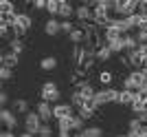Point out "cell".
<instances>
[{
  "label": "cell",
  "mask_w": 147,
  "mask_h": 137,
  "mask_svg": "<svg viewBox=\"0 0 147 137\" xmlns=\"http://www.w3.org/2000/svg\"><path fill=\"white\" fill-rule=\"evenodd\" d=\"M0 102H2V106L7 108V104H9V93H7V91H2V93H0Z\"/></svg>",
  "instance_id": "836d02e7"
},
{
  "label": "cell",
  "mask_w": 147,
  "mask_h": 137,
  "mask_svg": "<svg viewBox=\"0 0 147 137\" xmlns=\"http://www.w3.org/2000/svg\"><path fill=\"white\" fill-rule=\"evenodd\" d=\"M0 119H2V124H5L7 131H13V128H18V113L13 111V108H2L0 113Z\"/></svg>",
  "instance_id": "ba28073f"
},
{
  "label": "cell",
  "mask_w": 147,
  "mask_h": 137,
  "mask_svg": "<svg viewBox=\"0 0 147 137\" xmlns=\"http://www.w3.org/2000/svg\"><path fill=\"white\" fill-rule=\"evenodd\" d=\"M117 137H129V135H127V133H125V135H117Z\"/></svg>",
  "instance_id": "f35d334b"
},
{
  "label": "cell",
  "mask_w": 147,
  "mask_h": 137,
  "mask_svg": "<svg viewBox=\"0 0 147 137\" xmlns=\"http://www.w3.org/2000/svg\"><path fill=\"white\" fill-rule=\"evenodd\" d=\"M68 40L75 44V47H79V44H86V33H84V29L81 27H77L70 36H68Z\"/></svg>",
  "instance_id": "ac0fdd59"
},
{
  "label": "cell",
  "mask_w": 147,
  "mask_h": 137,
  "mask_svg": "<svg viewBox=\"0 0 147 137\" xmlns=\"http://www.w3.org/2000/svg\"><path fill=\"white\" fill-rule=\"evenodd\" d=\"M40 97H42V102H49V104L55 106L61 100V91L55 82H44L42 88H40Z\"/></svg>",
  "instance_id": "5b68a950"
},
{
  "label": "cell",
  "mask_w": 147,
  "mask_h": 137,
  "mask_svg": "<svg viewBox=\"0 0 147 137\" xmlns=\"http://www.w3.org/2000/svg\"><path fill=\"white\" fill-rule=\"evenodd\" d=\"M75 29H77V27H75L70 20H61V33H68V36H70Z\"/></svg>",
  "instance_id": "83f0119b"
},
{
  "label": "cell",
  "mask_w": 147,
  "mask_h": 137,
  "mask_svg": "<svg viewBox=\"0 0 147 137\" xmlns=\"http://www.w3.org/2000/svg\"><path fill=\"white\" fill-rule=\"evenodd\" d=\"M73 137H84V133H75V135Z\"/></svg>",
  "instance_id": "74e56055"
},
{
  "label": "cell",
  "mask_w": 147,
  "mask_h": 137,
  "mask_svg": "<svg viewBox=\"0 0 147 137\" xmlns=\"http://www.w3.org/2000/svg\"><path fill=\"white\" fill-rule=\"evenodd\" d=\"M81 133H84V137H103V128L101 126H86Z\"/></svg>",
  "instance_id": "603a6c76"
},
{
  "label": "cell",
  "mask_w": 147,
  "mask_h": 137,
  "mask_svg": "<svg viewBox=\"0 0 147 137\" xmlns=\"http://www.w3.org/2000/svg\"><path fill=\"white\" fill-rule=\"evenodd\" d=\"M0 11L2 13H18L16 11V5H13L11 0H2V2H0Z\"/></svg>",
  "instance_id": "4316f807"
},
{
  "label": "cell",
  "mask_w": 147,
  "mask_h": 137,
  "mask_svg": "<svg viewBox=\"0 0 147 137\" xmlns=\"http://www.w3.org/2000/svg\"><path fill=\"white\" fill-rule=\"evenodd\" d=\"M44 33H46V36H51V38L59 36V33H61V20L49 18L46 22H44Z\"/></svg>",
  "instance_id": "4fadbf2b"
},
{
  "label": "cell",
  "mask_w": 147,
  "mask_h": 137,
  "mask_svg": "<svg viewBox=\"0 0 147 137\" xmlns=\"http://www.w3.org/2000/svg\"><path fill=\"white\" fill-rule=\"evenodd\" d=\"M0 137H18V135H16V133H13V131H5V133H2V135H0Z\"/></svg>",
  "instance_id": "d590c367"
},
{
  "label": "cell",
  "mask_w": 147,
  "mask_h": 137,
  "mask_svg": "<svg viewBox=\"0 0 147 137\" xmlns=\"http://www.w3.org/2000/svg\"><path fill=\"white\" fill-rule=\"evenodd\" d=\"M136 97H138L136 93H132V91H125V88H123V91H121V97H119V104H121V106H129V108H132V106H134V102H136Z\"/></svg>",
  "instance_id": "e0dca14e"
},
{
  "label": "cell",
  "mask_w": 147,
  "mask_h": 137,
  "mask_svg": "<svg viewBox=\"0 0 147 137\" xmlns=\"http://www.w3.org/2000/svg\"><path fill=\"white\" fill-rule=\"evenodd\" d=\"M46 11H49L51 18H57V13H59V0H49L46 2Z\"/></svg>",
  "instance_id": "d4e9b609"
},
{
  "label": "cell",
  "mask_w": 147,
  "mask_h": 137,
  "mask_svg": "<svg viewBox=\"0 0 147 137\" xmlns=\"http://www.w3.org/2000/svg\"><path fill=\"white\" fill-rule=\"evenodd\" d=\"M42 117L37 115V111H31V113H26L24 115V131L26 133H31V135H37L40 133V128H42Z\"/></svg>",
  "instance_id": "8992f818"
},
{
  "label": "cell",
  "mask_w": 147,
  "mask_h": 137,
  "mask_svg": "<svg viewBox=\"0 0 147 137\" xmlns=\"http://www.w3.org/2000/svg\"><path fill=\"white\" fill-rule=\"evenodd\" d=\"M127 126H129V131H138V128H141L143 124H141V119H138V117H132Z\"/></svg>",
  "instance_id": "4dcf8cb0"
},
{
  "label": "cell",
  "mask_w": 147,
  "mask_h": 137,
  "mask_svg": "<svg viewBox=\"0 0 147 137\" xmlns=\"http://www.w3.org/2000/svg\"><path fill=\"white\" fill-rule=\"evenodd\" d=\"M119 97H121V91L117 88H99L94 95V106L101 108L105 104H119Z\"/></svg>",
  "instance_id": "277c9868"
},
{
  "label": "cell",
  "mask_w": 147,
  "mask_h": 137,
  "mask_svg": "<svg viewBox=\"0 0 147 137\" xmlns=\"http://www.w3.org/2000/svg\"><path fill=\"white\" fill-rule=\"evenodd\" d=\"M147 80V68H141V71H129L123 80V88L125 91H132V93H138L143 86H145Z\"/></svg>",
  "instance_id": "6da1fadb"
},
{
  "label": "cell",
  "mask_w": 147,
  "mask_h": 137,
  "mask_svg": "<svg viewBox=\"0 0 147 137\" xmlns=\"http://www.w3.org/2000/svg\"><path fill=\"white\" fill-rule=\"evenodd\" d=\"M31 27H33V18L26 11H18L16 13V22H13V38L22 40V36H26Z\"/></svg>",
  "instance_id": "7a4b0ae2"
},
{
  "label": "cell",
  "mask_w": 147,
  "mask_h": 137,
  "mask_svg": "<svg viewBox=\"0 0 147 137\" xmlns=\"http://www.w3.org/2000/svg\"><path fill=\"white\" fill-rule=\"evenodd\" d=\"M53 115H55L57 122H61V119H68L75 115V106L70 104V102H59V104L53 106Z\"/></svg>",
  "instance_id": "52a82bcc"
},
{
  "label": "cell",
  "mask_w": 147,
  "mask_h": 137,
  "mask_svg": "<svg viewBox=\"0 0 147 137\" xmlns=\"http://www.w3.org/2000/svg\"><path fill=\"white\" fill-rule=\"evenodd\" d=\"M138 0H117L114 5V16L117 18H132L138 13Z\"/></svg>",
  "instance_id": "3957f363"
},
{
  "label": "cell",
  "mask_w": 147,
  "mask_h": 137,
  "mask_svg": "<svg viewBox=\"0 0 147 137\" xmlns=\"http://www.w3.org/2000/svg\"><path fill=\"white\" fill-rule=\"evenodd\" d=\"M97 111H99V108L94 106V100H88L86 104H84L79 111H77V115H79V117L86 122V119H92V117H94V113H97Z\"/></svg>",
  "instance_id": "5bb4252c"
},
{
  "label": "cell",
  "mask_w": 147,
  "mask_h": 137,
  "mask_svg": "<svg viewBox=\"0 0 147 137\" xmlns=\"http://www.w3.org/2000/svg\"><path fill=\"white\" fill-rule=\"evenodd\" d=\"M110 58H112V51H110L108 44H103V47H99V49H97V62H108Z\"/></svg>",
  "instance_id": "ffe728a7"
},
{
  "label": "cell",
  "mask_w": 147,
  "mask_h": 137,
  "mask_svg": "<svg viewBox=\"0 0 147 137\" xmlns=\"http://www.w3.org/2000/svg\"><path fill=\"white\" fill-rule=\"evenodd\" d=\"M37 137H53V128H51V124H42Z\"/></svg>",
  "instance_id": "f1b7e54d"
},
{
  "label": "cell",
  "mask_w": 147,
  "mask_h": 137,
  "mask_svg": "<svg viewBox=\"0 0 147 137\" xmlns=\"http://www.w3.org/2000/svg\"><path fill=\"white\" fill-rule=\"evenodd\" d=\"M9 51H11V53H16V55H20V53L24 51V42H22V40H18V38L9 40Z\"/></svg>",
  "instance_id": "cb8c5ba5"
},
{
  "label": "cell",
  "mask_w": 147,
  "mask_h": 137,
  "mask_svg": "<svg viewBox=\"0 0 147 137\" xmlns=\"http://www.w3.org/2000/svg\"><path fill=\"white\" fill-rule=\"evenodd\" d=\"M46 2L49 0H33V7L35 9H46Z\"/></svg>",
  "instance_id": "d6a6232c"
},
{
  "label": "cell",
  "mask_w": 147,
  "mask_h": 137,
  "mask_svg": "<svg viewBox=\"0 0 147 137\" xmlns=\"http://www.w3.org/2000/svg\"><path fill=\"white\" fill-rule=\"evenodd\" d=\"M11 75H13L11 68H5V66L0 68V77H2V82H9V80H11Z\"/></svg>",
  "instance_id": "f546056e"
},
{
  "label": "cell",
  "mask_w": 147,
  "mask_h": 137,
  "mask_svg": "<svg viewBox=\"0 0 147 137\" xmlns=\"http://www.w3.org/2000/svg\"><path fill=\"white\" fill-rule=\"evenodd\" d=\"M75 9L77 7H73L68 0H59V13H57V18H61V20H70L75 16Z\"/></svg>",
  "instance_id": "9a60e30c"
},
{
  "label": "cell",
  "mask_w": 147,
  "mask_h": 137,
  "mask_svg": "<svg viewBox=\"0 0 147 137\" xmlns=\"http://www.w3.org/2000/svg\"><path fill=\"white\" fill-rule=\"evenodd\" d=\"M75 91L77 93H81L86 100H94V95H97V91H94V86H92L88 80H81V82H77L75 84Z\"/></svg>",
  "instance_id": "30bf717a"
},
{
  "label": "cell",
  "mask_w": 147,
  "mask_h": 137,
  "mask_svg": "<svg viewBox=\"0 0 147 137\" xmlns=\"http://www.w3.org/2000/svg\"><path fill=\"white\" fill-rule=\"evenodd\" d=\"M40 68L42 71H55L57 68V58L55 55H46L40 60Z\"/></svg>",
  "instance_id": "d6986e66"
},
{
  "label": "cell",
  "mask_w": 147,
  "mask_h": 137,
  "mask_svg": "<svg viewBox=\"0 0 147 137\" xmlns=\"http://www.w3.org/2000/svg\"><path fill=\"white\" fill-rule=\"evenodd\" d=\"M75 18L79 20L81 25H84V22H92V20H94V11H92L86 2H81V5L75 9Z\"/></svg>",
  "instance_id": "9c48e42d"
},
{
  "label": "cell",
  "mask_w": 147,
  "mask_h": 137,
  "mask_svg": "<svg viewBox=\"0 0 147 137\" xmlns=\"http://www.w3.org/2000/svg\"><path fill=\"white\" fill-rule=\"evenodd\" d=\"M0 62H2V66L5 68H16L18 66V62H20V55H16V53H11L9 49H5L2 51V55H0Z\"/></svg>",
  "instance_id": "7c38bea8"
},
{
  "label": "cell",
  "mask_w": 147,
  "mask_h": 137,
  "mask_svg": "<svg viewBox=\"0 0 147 137\" xmlns=\"http://www.w3.org/2000/svg\"><path fill=\"white\" fill-rule=\"evenodd\" d=\"M35 111H37V115L42 117L44 124H51V119H55V115H53V106H51L49 102H40Z\"/></svg>",
  "instance_id": "8fae6325"
},
{
  "label": "cell",
  "mask_w": 147,
  "mask_h": 137,
  "mask_svg": "<svg viewBox=\"0 0 147 137\" xmlns=\"http://www.w3.org/2000/svg\"><path fill=\"white\" fill-rule=\"evenodd\" d=\"M57 137H73V135H70V131H59Z\"/></svg>",
  "instance_id": "e575fe53"
},
{
  "label": "cell",
  "mask_w": 147,
  "mask_h": 137,
  "mask_svg": "<svg viewBox=\"0 0 147 137\" xmlns=\"http://www.w3.org/2000/svg\"><path fill=\"white\" fill-rule=\"evenodd\" d=\"M145 111H147V104H145Z\"/></svg>",
  "instance_id": "ab89813d"
},
{
  "label": "cell",
  "mask_w": 147,
  "mask_h": 137,
  "mask_svg": "<svg viewBox=\"0 0 147 137\" xmlns=\"http://www.w3.org/2000/svg\"><path fill=\"white\" fill-rule=\"evenodd\" d=\"M11 108H13L16 113H24V115H26V113H31V111H29V102L22 100V97H20V100H13Z\"/></svg>",
  "instance_id": "44dd1931"
},
{
  "label": "cell",
  "mask_w": 147,
  "mask_h": 137,
  "mask_svg": "<svg viewBox=\"0 0 147 137\" xmlns=\"http://www.w3.org/2000/svg\"><path fill=\"white\" fill-rule=\"evenodd\" d=\"M70 124H73V131H77V133H81L84 128H86V122H84L79 115H75V117L70 119Z\"/></svg>",
  "instance_id": "484cf974"
},
{
  "label": "cell",
  "mask_w": 147,
  "mask_h": 137,
  "mask_svg": "<svg viewBox=\"0 0 147 137\" xmlns=\"http://www.w3.org/2000/svg\"><path fill=\"white\" fill-rule=\"evenodd\" d=\"M138 13H141V16H147V0H141V5H138Z\"/></svg>",
  "instance_id": "1f68e13d"
},
{
  "label": "cell",
  "mask_w": 147,
  "mask_h": 137,
  "mask_svg": "<svg viewBox=\"0 0 147 137\" xmlns=\"http://www.w3.org/2000/svg\"><path fill=\"white\" fill-rule=\"evenodd\" d=\"M86 102H88V100H86V97H84L81 93H77V91H73V93H70V104H73L77 111H79V108L86 104Z\"/></svg>",
  "instance_id": "7402d4cb"
},
{
  "label": "cell",
  "mask_w": 147,
  "mask_h": 137,
  "mask_svg": "<svg viewBox=\"0 0 147 137\" xmlns=\"http://www.w3.org/2000/svg\"><path fill=\"white\" fill-rule=\"evenodd\" d=\"M18 137H35V135H31V133H26V131H24L22 135H18Z\"/></svg>",
  "instance_id": "8d00e7d4"
},
{
  "label": "cell",
  "mask_w": 147,
  "mask_h": 137,
  "mask_svg": "<svg viewBox=\"0 0 147 137\" xmlns=\"http://www.w3.org/2000/svg\"><path fill=\"white\" fill-rule=\"evenodd\" d=\"M97 82H99L103 88H112L114 73H112V71H108V68H103V71H99V73H97Z\"/></svg>",
  "instance_id": "2e32d148"
}]
</instances>
